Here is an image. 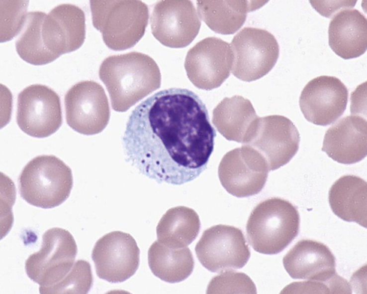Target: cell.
<instances>
[{"mask_svg":"<svg viewBox=\"0 0 367 294\" xmlns=\"http://www.w3.org/2000/svg\"><path fill=\"white\" fill-rule=\"evenodd\" d=\"M216 136L197 95L172 88L156 93L133 110L122 146L126 160L140 173L159 183L182 185L206 169Z\"/></svg>","mask_w":367,"mask_h":294,"instance_id":"1","label":"cell"},{"mask_svg":"<svg viewBox=\"0 0 367 294\" xmlns=\"http://www.w3.org/2000/svg\"><path fill=\"white\" fill-rule=\"evenodd\" d=\"M98 74L109 93L112 109L118 112H126L161 84L156 62L138 52L107 57L101 63Z\"/></svg>","mask_w":367,"mask_h":294,"instance_id":"2","label":"cell"},{"mask_svg":"<svg viewBox=\"0 0 367 294\" xmlns=\"http://www.w3.org/2000/svg\"><path fill=\"white\" fill-rule=\"evenodd\" d=\"M299 214L287 200L272 197L258 204L246 225L249 244L260 253L275 255L283 251L297 236Z\"/></svg>","mask_w":367,"mask_h":294,"instance_id":"3","label":"cell"},{"mask_svg":"<svg viewBox=\"0 0 367 294\" xmlns=\"http://www.w3.org/2000/svg\"><path fill=\"white\" fill-rule=\"evenodd\" d=\"M93 26L105 45L113 50L130 48L143 36L149 19L147 5L141 0H91Z\"/></svg>","mask_w":367,"mask_h":294,"instance_id":"4","label":"cell"},{"mask_svg":"<svg viewBox=\"0 0 367 294\" xmlns=\"http://www.w3.org/2000/svg\"><path fill=\"white\" fill-rule=\"evenodd\" d=\"M21 197L44 209L57 207L69 196L73 184L71 168L52 155L37 156L24 166L18 179Z\"/></svg>","mask_w":367,"mask_h":294,"instance_id":"5","label":"cell"},{"mask_svg":"<svg viewBox=\"0 0 367 294\" xmlns=\"http://www.w3.org/2000/svg\"><path fill=\"white\" fill-rule=\"evenodd\" d=\"M78 252L72 235L67 230L54 227L42 236L40 249L31 254L25 263L27 276L39 288L52 286L72 269Z\"/></svg>","mask_w":367,"mask_h":294,"instance_id":"6","label":"cell"},{"mask_svg":"<svg viewBox=\"0 0 367 294\" xmlns=\"http://www.w3.org/2000/svg\"><path fill=\"white\" fill-rule=\"evenodd\" d=\"M230 45L234 56L232 73L246 82L257 80L267 74L279 54L275 37L261 28H243L234 36Z\"/></svg>","mask_w":367,"mask_h":294,"instance_id":"7","label":"cell"},{"mask_svg":"<svg viewBox=\"0 0 367 294\" xmlns=\"http://www.w3.org/2000/svg\"><path fill=\"white\" fill-rule=\"evenodd\" d=\"M195 251L201 264L213 273L241 269L251 256L242 230L222 224L205 230L195 246Z\"/></svg>","mask_w":367,"mask_h":294,"instance_id":"8","label":"cell"},{"mask_svg":"<svg viewBox=\"0 0 367 294\" xmlns=\"http://www.w3.org/2000/svg\"><path fill=\"white\" fill-rule=\"evenodd\" d=\"M269 171L265 157L255 148L245 144L224 155L218 173L225 190L242 198L259 193L266 184Z\"/></svg>","mask_w":367,"mask_h":294,"instance_id":"9","label":"cell"},{"mask_svg":"<svg viewBox=\"0 0 367 294\" xmlns=\"http://www.w3.org/2000/svg\"><path fill=\"white\" fill-rule=\"evenodd\" d=\"M16 122L30 136L43 138L52 135L62 124L59 96L44 85L27 86L18 95Z\"/></svg>","mask_w":367,"mask_h":294,"instance_id":"10","label":"cell"},{"mask_svg":"<svg viewBox=\"0 0 367 294\" xmlns=\"http://www.w3.org/2000/svg\"><path fill=\"white\" fill-rule=\"evenodd\" d=\"M66 119L75 131L85 135L101 132L110 115L108 99L103 87L93 81L73 85L65 96Z\"/></svg>","mask_w":367,"mask_h":294,"instance_id":"11","label":"cell"},{"mask_svg":"<svg viewBox=\"0 0 367 294\" xmlns=\"http://www.w3.org/2000/svg\"><path fill=\"white\" fill-rule=\"evenodd\" d=\"M233 60L228 42L208 37L188 50L184 66L190 81L196 87L208 91L220 87L229 77Z\"/></svg>","mask_w":367,"mask_h":294,"instance_id":"12","label":"cell"},{"mask_svg":"<svg viewBox=\"0 0 367 294\" xmlns=\"http://www.w3.org/2000/svg\"><path fill=\"white\" fill-rule=\"evenodd\" d=\"M150 25L152 34L162 44L180 48L194 40L201 21L191 1L165 0L154 6Z\"/></svg>","mask_w":367,"mask_h":294,"instance_id":"13","label":"cell"},{"mask_svg":"<svg viewBox=\"0 0 367 294\" xmlns=\"http://www.w3.org/2000/svg\"><path fill=\"white\" fill-rule=\"evenodd\" d=\"M92 258L98 278L119 283L129 279L138 269L140 250L130 234L115 231L96 241Z\"/></svg>","mask_w":367,"mask_h":294,"instance_id":"14","label":"cell"},{"mask_svg":"<svg viewBox=\"0 0 367 294\" xmlns=\"http://www.w3.org/2000/svg\"><path fill=\"white\" fill-rule=\"evenodd\" d=\"M347 87L338 78L322 75L310 80L302 90L299 106L304 118L313 124L325 126L344 113L348 100Z\"/></svg>","mask_w":367,"mask_h":294,"instance_id":"15","label":"cell"},{"mask_svg":"<svg viewBox=\"0 0 367 294\" xmlns=\"http://www.w3.org/2000/svg\"><path fill=\"white\" fill-rule=\"evenodd\" d=\"M300 136L293 122L281 115L259 118L255 134L249 145L266 159L269 171L287 163L297 153Z\"/></svg>","mask_w":367,"mask_h":294,"instance_id":"16","label":"cell"},{"mask_svg":"<svg viewBox=\"0 0 367 294\" xmlns=\"http://www.w3.org/2000/svg\"><path fill=\"white\" fill-rule=\"evenodd\" d=\"M283 265L294 279L323 282L335 287L345 280L336 272L335 258L330 249L312 240L298 241L283 257Z\"/></svg>","mask_w":367,"mask_h":294,"instance_id":"17","label":"cell"},{"mask_svg":"<svg viewBox=\"0 0 367 294\" xmlns=\"http://www.w3.org/2000/svg\"><path fill=\"white\" fill-rule=\"evenodd\" d=\"M86 18L78 6L63 3L46 14L41 33L45 46L58 57L74 51L84 43L86 37Z\"/></svg>","mask_w":367,"mask_h":294,"instance_id":"18","label":"cell"},{"mask_svg":"<svg viewBox=\"0 0 367 294\" xmlns=\"http://www.w3.org/2000/svg\"><path fill=\"white\" fill-rule=\"evenodd\" d=\"M367 139L366 119L359 115L348 116L326 132L322 150L339 163H355L367 155Z\"/></svg>","mask_w":367,"mask_h":294,"instance_id":"19","label":"cell"},{"mask_svg":"<svg viewBox=\"0 0 367 294\" xmlns=\"http://www.w3.org/2000/svg\"><path fill=\"white\" fill-rule=\"evenodd\" d=\"M212 115L213 124L226 139L245 144L254 137L260 118L251 102L239 95L224 98Z\"/></svg>","mask_w":367,"mask_h":294,"instance_id":"20","label":"cell"},{"mask_svg":"<svg viewBox=\"0 0 367 294\" xmlns=\"http://www.w3.org/2000/svg\"><path fill=\"white\" fill-rule=\"evenodd\" d=\"M329 45L337 55L344 59L358 57L367 48V21L356 9H343L330 21Z\"/></svg>","mask_w":367,"mask_h":294,"instance_id":"21","label":"cell"},{"mask_svg":"<svg viewBox=\"0 0 367 294\" xmlns=\"http://www.w3.org/2000/svg\"><path fill=\"white\" fill-rule=\"evenodd\" d=\"M328 199L338 217L367 227V184L364 179L354 175L341 176L331 187Z\"/></svg>","mask_w":367,"mask_h":294,"instance_id":"22","label":"cell"},{"mask_svg":"<svg viewBox=\"0 0 367 294\" xmlns=\"http://www.w3.org/2000/svg\"><path fill=\"white\" fill-rule=\"evenodd\" d=\"M200 229V219L195 210L184 206L173 207L157 225L158 241L171 248H184L196 239Z\"/></svg>","mask_w":367,"mask_h":294,"instance_id":"23","label":"cell"},{"mask_svg":"<svg viewBox=\"0 0 367 294\" xmlns=\"http://www.w3.org/2000/svg\"><path fill=\"white\" fill-rule=\"evenodd\" d=\"M148 261L152 273L161 280L171 284L182 282L192 273L194 262L188 247L173 249L158 241L150 246Z\"/></svg>","mask_w":367,"mask_h":294,"instance_id":"24","label":"cell"},{"mask_svg":"<svg viewBox=\"0 0 367 294\" xmlns=\"http://www.w3.org/2000/svg\"><path fill=\"white\" fill-rule=\"evenodd\" d=\"M248 0H197L198 14L214 32L232 34L244 23L247 14L253 10Z\"/></svg>","mask_w":367,"mask_h":294,"instance_id":"25","label":"cell"},{"mask_svg":"<svg viewBox=\"0 0 367 294\" xmlns=\"http://www.w3.org/2000/svg\"><path fill=\"white\" fill-rule=\"evenodd\" d=\"M46 14L39 11L29 12L21 34L15 42L16 50L20 57L34 65H45L58 58L43 41L41 29Z\"/></svg>","mask_w":367,"mask_h":294,"instance_id":"26","label":"cell"},{"mask_svg":"<svg viewBox=\"0 0 367 294\" xmlns=\"http://www.w3.org/2000/svg\"><path fill=\"white\" fill-rule=\"evenodd\" d=\"M93 277L89 262L76 261L70 271L59 283L45 288H39L42 294H87L91 289Z\"/></svg>","mask_w":367,"mask_h":294,"instance_id":"27","label":"cell"},{"mask_svg":"<svg viewBox=\"0 0 367 294\" xmlns=\"http://www.w3.org/2000/svg\"><path fill=\"white\" fill-rule=\"evenodd\" d=\"M0 42L9 41L20 33L25 24L29 1L1 0Z\"/></svg>","mask_w":367,"mask_h":294,"instance_id":"28","label":"cell"},{"mask_svg":"<svg viewBox=\"0 0 367 294\" xmlns=\"http://www.w3.org/2000/svg\"><path fill=\"white\" fill-rule=\"evenodd\" d=\"M209 283L207 294H257L256 286L245 273L226 270Z\"/></svg>","mask_w":367,"mask_h":294,"instance_id":"29","label":"cell"}]
</instances>
